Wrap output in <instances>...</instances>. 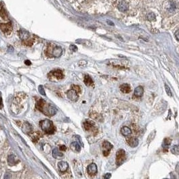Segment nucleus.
Listing matches in <instances>:
<instances>
[{
  "mask_svg": "<svg viewBox=\"0 0 179 179\" xmlns=\"http://www.w3.org/2000/svg\"><path fill=\"white\" fill-rule=\"evenodd\" d=\"M36 107L40 111L41 113H43L44 115L46 116H53L57 113V109L53 106L47 103L46 101L43 99H39L36 104Z\"/></svg>",
  "mask_w": 179,
  "mask_h": 179,
  "instance_id": "nucleus-1",
  "label": "nucleus"
},
{
  "mask_svg": "<svg viewBox=\"0 0 179 179\" xmlns=\"http://www.w3.org/2000/svg\"><path fill=\"white\" fill-rule=\"evenodd\" d=\"M40 126L41 129L46 134H53L55 131V128L53 125V123L50 120L48 119H44V120L40 121Z\"/></svg>",
  "mask_w": 179,
  "mask_h": 179,
  "instance_id": "nucleus-2",
  "label": "nucleus"
},
{
  "mask_svg": "<svg viewBox=\"0 0 179 179\" xmlns=\"http://www.w3.org/2000/svg\"><path fill=\"white\" fill-rule=\"evenodd\" d=\"M62 53H63V49L61 46H55L54 47L51 46V47H49L47 50L48 56L50 57H59L62 55Z\"/></svg>",
  "mask_w": 179,
  "mask_h": 179,
  "instance_id": "nucleus-3",
  "label": "nucleus"
},
{
  "mask_svg": "<svg viewBox=\"0 0 179 179\" xmlns=\"http://www.w3.org/2000/svg\"><path fill=\"white\" fill-rule=\"evenodd\" d=\"M19 37L22 41H24L26 45L31 46L32 44H33L34 41L30 38V33L28 31L24 30H21L19 31Z\"/></svg>",
  "mask_w": 179,
  "mask_h": 179,
  "instance_id": "nucleus-4",
  "label": "nucleus"
},
{
  "mask_svg": "<svg viewBox=\"0 0 179 179\" xmlns=\"http://www.w3.org/2000/svg\"><path fill=\"white\" fill-rule=\"evenodd\" d=\"M126 160V154L125 150L123 149L118 150L116 154V164L118 166L123 164Z\"/></svg>",
  "mask_w": 179,
  "mask_h": 179,
  "instance_id": "nucleus-5",
  "label": "nucleus"
},
{
  "mask_svg": "<svg viewBox=\"0 0 179 179\" xmlns=\"http://www.w3.org/2000/svg\"><path fill=\"white\" fill-rule=\"evenodd\" d=\"M0 29L4 34L7 35L10 34L12 31V25H11V22H9L4 24V23H0Z\"/></svg>",
  "mask_w": 179,
  "mask_h": 179,
  "instance_id": "nucleus-6",
  "label": "nucleus"
},
{
  "mask_svg": "<svg viewBox=\"0 0 179 179\" xmlns=\"http://www.w3.org/2000/svg\"><path fill=\"white\" fill-rule=\"evenodd\" d=\"M102 149H103L102 152H103L104 156H108L109 155V153H110V151L113 148V145L107 141H104L102 143Z\"/></svg>",
  "mask_w": 179,
  "mask_h": 179,
  "instance_id": "nucleus-7",
  "label": "nucleus"
},
{
  "mask_svg": "<svg viewBox=\"0 0 179 179\" xmlns=\"http://www.w3.org/2000/svg\"><path fill=\"white\" fill-rule=\"evenodd\" d=\"M87 172L89 175L94 176L96 175L97 172H98V168L96 164L92 163L90 164H89L87 167Z\"/></svg>",
  "mask_w": 179,
  "mask_h": 179,
  "instance_id": "nucleus-8",
  "label": "nucleus"
},
{
  "mask_svg": "<svg viewBox=\"0 0 179 179\" xmlns=\"http://www.w3.org/2000/svg\"><path fill=\"white\" fill-rule=\"evenodd\" d=\"M67 96L69 99L72 101H77L78 99V93L74 89L69 90L67 92Z\"/></svg>",
  "mask_w": 179,
  "mask_h": 179,
  "instance_id": "nucleus-9",
  "label": "nucleus"
},
{
  "mask_svg": "<svg viewBox=\"0 0 179 179\" xmlns=\"http://www.w3.org/2000/svg\"><path fill=\"white\" fill-rule=\"evenodd\" d=\"M83 127H84L85 130L88 131H94L96 130V127L94 126V124L92 121L88 120H86L84 121V123H83Z\"/></svg>",
  "mask_w": 179,
  "mask_h": 179,
  "instance_id": "nucleus-10",
  "label": "nucleus"
},
{
  "mask_svg": "<svg viewBox=\"0 0 179 179\" xmlns=\"http://www.w3.org/2000/svg\"><path fill=\"white\" fill-rule=\"evenodd\" d=\"M49 75L53 76V77H55V78H56L58 79H61L64 78V75H63V71L61 69H56V70L51 71Z\"/></svg>",
  "mask_w": 179,
  "mask_h": 179,
  "instance_id": "nucleus-11",
  "label": "nucleus"
},
{
  "mask_svg": "<svg viewBox=\"0 0 179 179\" xmlns=\"http://www.w3.org/2000/svg\"><path fill=\"white\" fill-rule=\"evenodd\" d=\"M118 10L121 12H125L129 9V4L127 2L122 0L118 4Z\"/></svg>",
  "mask_w": 179,
  "mask_h": 179,
  "instance_id": "nucleus-12",
  "label": "nucleus"
},
{
  "mask_svg": "<svg viewBox=\"0 0 179 179\" xmlns=\"http://www.w3.org/2000/svg\"><path fill=\"white\" fill-rule=\"evenodd\" d=\"M127 142L131 148H135V147L138 146L139 140L138 139L135 137H129L127 139Z\"/></svg>",
  "mask_w": 179,
  "mask_h": 179,
  "instance_id": "nucleus-13",
  "label": "nucleus"
},
{
  "mask_svg": "<svg viewBox=\"0 0 179 179\" xmlns=\"http://www.w3.org/2000/svg\"><path fill=\"white\" fill-rule=\"evenodd\" d=\"M0 17L2 19H4L5 20L8 19V16H7V11H6V9L4 8V5L2 2H0Z\"/></svg>",
  "mask_w": 179,
  "mask_h": 179,
  "instance_id": "nucleus-14",
  "label": "nucleus"
},
{
  "mask_svg": "<svg viewBox=\"0 0 179 179\" xmlns=\"http://www.w3.org/2000/svg\"><path fill=\"white\" fill-rule=\"evenodd\" d=\"M58 168H59V170H60L61 172H65V171L68 169L69 165L66 162L61 161V162L58 163Z\"/></svg>",
  "mask_w": 179,
  "mask_h": 179,
  "instance_id": "nucleus-15",
  "label": "nucleus"
},
{
  "mask_svg": "<svg viewBox=\"0 0 179 179\" xmlns=\"http://www.w3.org/2000/svg\"><path fill=\"white\" fill-rule=\"evenodd\" d=\"M121 133L123 136H130L131 135V129L129 127H127V126H124L121 129Z\"/></svg>",
  "mask_w": 179,
  "mask_h": 179,
  "instance_id": "nucleus-16",
  "label": "nucleus"
},
{
  "mask_svg": "<svg viewBox=\"0 0 179 179\" xmlns=\"http://www.w3.org/2000/svg\"><path fill=\"white\" fill-rule=\"evenodd\" d=\"M120 90L123 93L128 94L131 91V86L128 84V83H123L120 86Z\"/></svg>",
  "mask_w": 179,
  "mask_h": 179,
  "instance_id": "nucleus-17",
  "label": "nucleus"
},
{
  "mask_svg": "<svg viewBox=\"0 0 179 179\" xmlns=\"http://www.w3.org/2000/svg\"><path fill=\"white\" fill-rule=\"evenodd\" d=\"M144 94V88L142 86H137L134 90V95L136 97H141Z\"/></svg>",
  "mask_w": 179,
  "mask_h": 179,
  "instance_id": "nucleus-18",
  "label": "nucleus"
},
{
  "mask_svg": "<svg viewBox=\"0 0 179 179\" xmlns=\"http://www.w3.org/2000/svg\"><path fill=\"white\" fill-rule=\"evenodd\" d=\"M71 149L73 151H76V152H79L81 150V147L79 146V144L76 141H74V142H72L71 144Z\"/></svg>",
  "mask_w": 179,
  "mask_h": 179,
  "instance_id": "nucleus-19",
  "label": "nucleus"
},
{
  "mask_svg": "<svg viewBox=\"0 0 179 179\" xmlns=\"http://www.w3.org/2000/svg\"><path fill=\"white\" fill-rule=\"evenodd\" d=\"M84 83L87 86H92L94 84L92 79L88 75H86L85 77H84Z\"/></svg>",
  "mask_w": 179,
  "mask_h": 179,
  "instance_id": "nucleus-20",
  "label": "nucleus"
},
{
  "mask_svg": "<svg viewBox=\"0 0 179 179\" xmlns=\"http://www.w3.org/2000/svg\"><path fill=\"white\" fill-rule=\"evenodd\" d=\"M63 156V153L60 152V151H59V150L57 149H54L53 151V156L55 158H57L58 157H62Z\"/></svg>",
  "mask_w": 179,
  "mask_h": 179,
  "instance_id": "nucleus-21",
  "label": "nucleus"
},
{
  "mask_svg": "<svg viewBox=\"0 0 179 179\" xmlns=\"http://www.w3.org/2000/svg\"><path fill=\"white\" fill-rule=\"evenodd\" d=\"M15 159H16V158H15V156L14 155H10L8 157V162L10 166H13L15 164V163H16Z\"/></svg>",
  "mask_w": 179,
  "mask_h": 179,
  "instance_id": "nucleus-22",
  "label": "nucleus"
},
{
  "mask_svg": "<svg viewBox=\"0 0 179 179\" xmlns=\"http://www.w3.org/2000/svg\"><path fill=\"white\" fill-rule=\"evenodd\" d=\"M147 19L149 21H154L156 20V16L153 12H150L147 15Z\"/></svg>",
  "mask_w": 179,
  "mask_h": 179,
  "instance_id": "nucleus-23",
  "label": "nucleus"
},
{
  "mask_svg": "<svg viewBox=\"0 0 179 179\" xmlns=\"http://www.w3.org/2000/svg\"><path fill=\"white\" fill-rule=\"evenodd\" d=\"M170 144H171V139L170 138H166L164 139V140L163 141V145L162 146L165 148L168 147V146H170Z\"/></svg>",
  "mask_w": 179,
  "mask_h": 179,
  "instance_id": "nucleus-24",
  "label": "nucleus"
},
{
  "mask_svg": "<svg viewBox=\"0 0 179 179\" xmlns=\"http://www.w3.org/2000/svg\"><path fill=\"white\" fill-rule=\"evenodd\" d=\"M171 151L173 153L175 154H178L179 153V146H174L173 148L171 149Z\"/></svg>",
  "mask_w": 179,
  "mask_h": 179,
  "instance_id": "nucleus-25",
  "label": "nucleus"
},
{
  "mask_svg": "<svg viewBox=\"0 0 179 179\" xmlns=\"http://www.w3.org/2000/svg\"><path fill=\"white\" fill-rule=\"evenodd\" d=\"M165 90H166V93H167V94H168L169 96H172V92H171V90H170V87L168 86L167 84H165Z\"/></svg>",
  "mask_w": 179,
  "mask_h": 179,
  "instance_id": "nucleus-26",
  "label": "nucleus"
},
{
  "mask_svg": "<svg viewBox=\"0 0 179 179\" xmlns=\"http://www.w3.org/2000/svg\"><path fill=\"white\" fill-rule=\"evenodd\" d=\"M39 93H40L41 95H43V96H45V95H46V94H45V92H44V88H43V86H41V85L39 86Z\"/></svg>",
  "mask_w": 179,
  "mask_h": 179,
  "instance_id": "nucleus-27",
  "label": "nucleus"
},
{
  "mask_svg": "<svg viewBox=\"0 0 179 179\" xmlns=\"http://www.w3.org/2000/svg\"><path fill=\"white\" fill-rule=\"evenodd\" d=\"M72 89L75 90L78 93H80V92H81V88L78 85H72Z\"/></svg>",
  "mask_w": 179,
  "mask_h": 179,
  "instance_id": "nucleus-28",
  "label": "nucleus"
},
{
  "mask_svg": "<svg viewBox=\"0 0 179 179\" xmlns=\"http://www.w3.org/2000/svg\"><path fill=\"white\" fill-rule=\"evenodd\" d=\"M78 65H79V66L85 67L86 66L87 61H85V60H81V61L78 62Z\"/></svg>",
  "mask_w": 179,
  "mask_h": 179,
  "instance_id": "nucleus-29",
  "label": "nucleus"
},
{
  "mask_svg": "<svg viewBox=\"0 0 179 179\" xmlns=\"http://www.w3.org/2000/svg\"><path fill=\"white\" fill-rule=\"evenodd\" d=\"M69 49H70V50H71L73 52H76L78 50V47H77L76 45H74V44H71L70 46H69Z\"/></svg>",
  "mask_w": 179,
  "mask_h": 179,
  "instance_id": "nucleus-30",
  "label": "nucleus"
},
{
  "mask_svg": "<svg viewBox=\"0 0 179 179\" xmlns=\"http://www.w3.org/2000/svg\"><path fill=\"white\" fill-rule=\"evenodd\" d=\"M111 177V173H106L103 176V179H109Z\"/></svg>",
  "mask_w": 179,
  "mask_h": 179,
  "instance_id": "nucleus-31",
  "label": "nucleus"
},
{
  "mask_svg": "<svg viewBox=\"0 0 179 179\" xmlns=\"http://www.w3.org/2000/svg\"><path fill=\"white\" fill-rule=\"evenodd\" d=\"M174 36L176 37V39L178 41H179V30H176L174 33Z\"/></svg>",
  "mask_w": 179,
  "mask_h": 179,
  "instance_id": "nucleus-32",
  "label": "nucleus"
},
{
  "mask_svg": "<svg viewBox=\"0 0 179 179\" xmlns=\"http://www.w3.org/2000/svg\"><path fill=\"white\" fill-rule=\"evenodd\" d=\"M14 51V48L12 46H8V48H7V52H10V53H11V52Z\"/></svg>",
  "mask_w": 179,
  "mask_h": 179,
  "instance_id": "nucleus-33",
  "label": "nucleus"
},
{
  "mask_svg": "<svg viewBox=\"0 0 179 179\" xmlns=\"http://www.w3.org/2000/svg\"><path fill=\"white\" fill-rule=\"evenodd\" d=\"M3 106V103H2V94L0 92V109H2Z\"/></svg>",
  "mask_w": 179,
  "mask_h": 179,
  "instance_id": "nucleus-34",
  "label": "nucleus"
},
{
  "mask_svg": "<svg viewBox=\"0 0 179 179\" xmlns=\"http://www.w3.org/2000/svg\"><path fill=\"white\" fill-rule=\"evenodd\" d=\"M66 147L65 146H61V147H60V150H61V151H65L66 150Z\"/></svg>",
  "mask_w": 179,
  "mask_h": 179,
  "instance_id": "nucleus-35",
  "label": "nucleus"
},
{
  "mask_svg": "<svg viewBox=\"0 0 179 179\" xmlns=\"http://www.w3.org/2000/svg\"><path fill=\"white\" fill-rule=\"evenodd\" d=\"M25 63H26V65H30L32 64L30 61H29V60H26V61H25Z\"/></svg>",
  "mask_w": 179,
  "mask_h": 179,
  "instance_id": "nucleus-36",
  "label": "nucleus"
},
{
  "mask_svg": "<svg viewBox=\"0 0 179 179\" xmlns=\"http://www.w3.org/2000/svg\"><path fill=\"white\" fill-rule=\"evenodd\" d=\"M108 23H109V24H112V25H113V23H112V22H108Z\"/></svg>",
  "mask_w": 179,
  "mask_h": 179,
  "instance_id": "nucleus-37",
  "label": "nucleus"
},
{
  "mask_svg": "<svg viewBox=\"0 0 179 179\" xmlns=\"http://www.w3.org/2000/svg\"><path fill=\"white\" fill-rule=\"evenodd\" d=\"M165 179H168V178H165Z\"/></svg>",
  "mask_w": 179,
  "mask_h": 179,
  "instance_id": "nucleus-38",
  "label": "nucleus"
}]
</instances>
